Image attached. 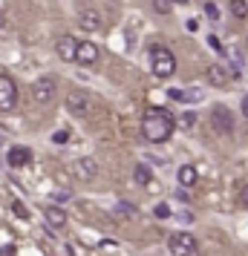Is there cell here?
Listing matches in <instances>:
<instances>
[{"label":"cell","mask_w":248,"mask_h":256,"mask_svg":"<svg viewBox=\"0 0 248 256\" xmlns=\"http://www.w3.org/2000/svg\"><path fill=\"white\" fill-rule=\"evenodd\" d=\"M173 130H176V121H173V116H170L167 110H162V106H150L142 116V136H144V141H150V144H165V141L173 136Z\"/></svg>","instance_id":"1"},{"label":"cell","mask_w":248,"mask_h":256,"mask_svg":"<svg viewBox=\"0 0 248 256\" xmlns=\"http://www.w3.org/2000/svg\"><path fill=\"white\" fill-rule=\"evenodd\" d=\"M150 70L156 78H170L176 72V58L167 46H150Z\"/></svg>","instance_id":"2"},{"label":"cell","mask_w":248,"mask_h":256,"mask_svg":"<svg viewBox=\"0 0 248 256\" xmlns=\"http://www.w3.org/2000/svg\"><path fill=\"white\" fill-rule=\"evenodd\" d=\"M55 95H58V81L52 75H44V78H38L32 84V101L38 106H49L55 101Z\"/></svg>","instance_id":"3"},{"label":"cell","mask_w":248,"mask_h":256,"mask_svg":"<svg viewBox=\"0 0 248 256\" xmlns=\"http://www.w3.org/2000/svg\"><path fill=\"white\" fill-rule=\"evenodd\" d=\"M167 248L173 256H199V242L190 233H173L167 239Z\"/></svg>","instance_id":"4"},{"label":"cell","mask_w":248,"mask_h":256,"mask_svg":"<svg viewBox=\"0 0 248 256\" xmlns=\"http://www.w3.org/2000/svg\"><path fill=\"white\" fill-rule=\"evenodd\" d=\"M211 127L219 132V136H231L234 132V112L228 110V106L216 104L211 110Z\"/></svg>","instance_id":"5"},{"label":"cell","mask_w":248,"mask_h":256,"mask_svg":"<svg viewBox=\"0 0 248 256\" xmlns=\"http://www.w3.org/2000/svg\"><path fill=\"white\" fill-rule=\"evenodd\" d=\"M90 106H93V101H90L87 92H81V90H70V92H67V112H70V116L84 118L90 112Z\"/></svg>","instance_id":"6"},{"label":"cell","mask_w":248,"mask_h":256,"mask_svg":"<svg viewBox=\"0 0 248 256\" xmlns=\"http://www.w3.org/2000/svg\"><path fill=\"white\" fill-rule=\"evenodd\" d=\"M70 173L72 178H78V182H93L95 176H98V164L90 158V156H81V158H75L70 164Z\"/></svg>","instance_id":"7"},{"label":"cell","mask_w":248,"mask_h":256,"mask_svg":"<svg viewBox=\"0 0 248 256\" xmlns=\"http://www.w3.org/2000/svg\"><path fill=\"white\" fill-rule=\"evenodd\" d=\"M18 104V86L9 75H0V112H12Z\"/></svg>","instance_id":"8"},{"label":"cell","mask_w":248,"mask_h":256,"mask_svg":"<svg viewBox=\"0 0 248 256\" xmlns=\"http://www.w3.org/2000/svg\"><path fill=\"white\" fill-rule=\"evenodd\" d=\"M205 78H208V84L211 86H228L231 84V78H234V72H231V66L228 64H211L208 70H205Z\"/></svg>","instance_id":"9"},{"label":"cell","mask_w":248,"mask_h":256,"mask_svg":"<svg viewBox=\"0 0 248 256\" xmlns=\"http://www.w3.org/2000/svg\"><path fill=\"white\" fill-rule=\"evenodd\" d=\"M98 55H101L98 44H93V40H78V55H75V64L78 66H93V64H98Z\"/></svg>","instance_id":"10"},{"label":"cell","mask_w":248,"mask_h":256,"mask_svg":"<svg viewBox=\"0 0 248 256\" xmlns=\"http://www.w3.org/2000/svg\"><path fill=\"white\" fill-rule=\"evenodd\" d=\"M55 52H58L61 60H67V64H75V55H78V40L72 35H64L55 40Z\"/></svg>","instance_id":"11"},{"label":"cell","mask_w":248,"mask_h":256,"mask_svg":"<svg viewBox=\"0 0 248 256\" xmlns=\"http://www.w3.org/2000/svg\"><path fill=\"white\" fill-rule=\"evenodd\" d=\"M136 216H139V208H136L133 202H116V204H113V219L121 222V224H124V222H133Z\"/></svg>","instance_id":"12"},{"label":"cell","mask_w":248,"mask_h":256,"mask_svg":"<svg viewBox=\"0 0 248 256\" xmlns=\"http://www.w3.org/2000/svg\"><path fill=\"white\" fill-rule=\"evenodd\" d=\"M29 162H32V150H29V147H12V150H9V156H6V164H9L12 170L26 167Z\"/></svg>","instance_id":"13"},{"label":"cell","mask_w":248,"mask_h":256,"mask_svg":"<svg viewBox=\"0 0 248 256\" xmlns=\"http://www.w3.org/2000/svg\"><path fill=\"white\" fill-rule=\"evenodd\" d=\"M78 26H81L84 32H98L101 29V14L95 12V9H84L78 14Z\"/></svg>","instance_id":"14"},{"label":"cell","mask_w":248,"mask_h":256,"mask_svg":"<svg viewBox=\"0 0 248 256\" xmlns=\"http://www.w3.org/2000/svg\"><path fill=\"white\" fill-rule=\"evenodd\" d=\"M44 219L49 222V228H52V230H58V228L67 224V210H61L58 204H49V208L44 210Z\"/></svg>","instance_id":"15"},{"label":"cell","mask_w":248,"mask_h":256,"mask_svg":"<svg viewBox=\"0 0 248 256\" xmlns=\"http://www.w3.org/2000/svg\"><path fill=\"white\" fill-rule=\"evenodd\" d=\"M176 178H179V184H182V187H193L196 182H199V173H196V167H193V164H182V167H179V173H176Z\"/></svg>","instance_id":"16"},{"label":"cell","mask_w":248,"mask_h":256,"mask_svg":"<svg viewBox=\"0 0 248 256\" xmlns=\"http://www.w3.org/2000/svg\"><path fill=\"white\" fill-rule=\"evenodd\" d=\"M170 98H173V101L193 104V101H202V98H205V92H202V90H170Z\"/></svg>","instance_id":"17"},{"label":"cell","mask_w":248,"mask_h":256,"mask_svg":"<svg viewBox=\"0 0 248 256\" xmlns=\"http://www.w3.org/2000/svg\"><path fill=\"white\" fill-rule=\"evenodd\" d=\"M133 178L139 182L142 187H147L150 184V178H153V173H150V167L147 164H136V170H133Z\"/></svg>","instance_id":"18"},{"label":"cell","mask_w":248,"mask_h":256,"mask_svg":"<svg viewBox=\"0 0 248 256\" xmlns=\"http://www.w3.org/2000/svg\"><path fill=\"white\" fill-rule=\"evenodd\" d=\"M231 14H234V18H245L248 14V3L245 0H231Z\"/></svg>","instance_id":"19"},{"label":"cell","mask_w":248,"mask_h":256,"mask_svg":"<svg viewBox=\"0 0 248 256\" xmlns=\"http://www.w3.org/2000/svg\"><path fill=\"white\" fill-rule=\"evenodd\" d=\"M173 6H176L173 0H153V9L159 14H170V9H173Z\"/></svg>","instance_id":"20"},{"label":"cell","mask_w":248,"mask_h":256,"mask_svg":"<svg viewBox=\"0 0 248 256\" xmlns=\"http://www.w3.org/2000/svg\"><path fill=\"white\" fill-rule=\"evenodd\" d=\"M179 124H182L185 130H190L193 124H196V112H185V116L179 118Z\"/></svg>","instance_id":"21"},{"label":"cell","mask_w":248,"mask_h":256,"mask_svg":"<svg viewBox=\"0 0 248 256\" xmlns=\"http://www.w3.org/2000/svg\"><path fill=\"white\" fill-rule=\"evenodd\" d=\"M236 204L248 210V184H245V187H239V193H236Z\"/></svg>","instance_id":"22"},{"label":"cell","mask_w":248,"mask_h":256,"mask_svg":"<svg viewBox=\"0 0 248 256\" xmlns=\"http://www.w3.org/2000/svg\"><path fill=\"white\" fill-rule=\"evenodd\" d=\"M72 193L70 190H52V202H70Z\"/></svg>","instance_id":"23"},{"label":"cell","mask_w":248,"mask_h":256,"mask_svg":"<svg viewBox=\"0 0 248 256\" xmlns=\"http://www.w3.org/2000/svg\"><path fill=\"white\" fill-rule=\"evenodd\" d=\"M205 14H208V20H219V9L213 3H205Z\"/></svg>","instance_id":"24"},{"label":"cell","mask_w":248,"mask_h":256,"mask_svg":"<svg viewBox=\"0 0 248 256\" xmlns=\"http://www.w3.org/2000/svg\"><path fill=\"white\" fill-rule=\"evenodd\" d=\"M12 210H15V216H21V219H29V210H26V204H21V202H15Z\"/></svg>","instance_id":"25"},{"label":"cell","mask_w":248,"mask_h":256,"mask_svg":"<svg viewBox=\"0 0 248 256\" xmlns=\"http://www.w3.org/2000/svg\"><path fill=\"white\" fill-rule=\"evenodd\" d=\"M156 219H167V216H170V208H167V204H156Z\"/></svg>","instance_id":"26"},{"label":"cell","mask_w":248,"mask_h":256,"mask_svg":"<svg viewBox=\"0 0 248 256\" xmlns=\"http://www.w3.org/2000/svg\"><path fill=\"white\" fill-rule=\"evenodd\" d=\"M52 141H55V144H64V141H70V132H67V130H58V132L52 136Z\"/></svg>","instance_id":"27"},{"label":"cell","mask_w":248,"mask_h":256,"mask_svg":"<svg viewBox=\"0 0 248 256\" xmlns=\"http://www.w3.org/2000/svg\"><path fill=\"white\" fill-rule=\"evenodd\" d=\"M208 44H211V49H216V52H225V49H222V44H219V38H216V35H211V38H208Z\"/></svg>","instance_id":"28"},{"label":"cell","mask_w":248,"mask_h":256,"mask_svg":"<svg viewBox=\"0 0 248 256\" xmlns=\"http://www.w3.org/2000/svg\"><path fill=\"white\" fill-rule=\"evenodd\" d=\"M0 256H15V248H12V244H6V248H3V254H0Z\"/></svg>","instance_id":"29"},{"label":"cell","mask_w":248,"mask_h":256,"mask_svg":"<svg viewBox=\"0 0 248 256\" xmlns=\"http://www.w3.org/2000/svg\"><path fill=\"white\" fill-rule=\"evenodd\" d=\"M242 116L248 118V95H245V98H242Z\"/></svg>","instance_id":"30"},{"label":"cell","mask_w":248,"mask_h":256,"mask_svg":"<svg viewBox=\"0 0 248 256\" xmlns=\"http://www.w3.org/2000/svg\"><path fill=\"white\" fill-rule=\"evenodd\" d=\"M3 26H6V14L0 12V29H3Z\"/></svg>","instance_id":"31"},{"label":"cell","mask_w":248,"mask_h":256,"mask_svg":"<svg viewBox=\"0 0 248 256\" xmlns=\"http://www.w3.org/2000/svg\"><path fill=\"white\" fill-rule=\"evenodd\" d=\"M173 3H176V6H185V3H190V0H173Z\"/></svg>","instance_id":"32"},{"label":"cell","mask_w":248,"mask_h":256,"mask_svg":"<svg viewBox=\"0 0 248 256\" xmlns=\"http://www.w3.org/2000/svg\"><path fill=\"white\" fill-rule=\"evenodd\" d=\"M0 147H3V136H0Z\"/></svg>","instance_id":"33"}]
</instances>
